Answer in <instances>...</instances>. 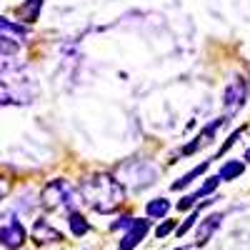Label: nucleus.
Masks as SVG:
<instances>
[{"label": "nucleus", "mask_w": 250, "mask_h": 250, "mask_svg": "<svg viewBox=\"0 0 250 250\" xmlns=\"http://www.w3.org/2000/svg\"><path fill=\"white\" fill-rule=\"evenodd\" d=\"M80 198L85 200L95 213H113L125 203V188L110 173H93L78 188Z\"/></svg>", "instance_id": "obj_1"}, {"label": "nucleus", "mask_w": 250, "mask_h": 250, "mask_svg": "<svg viewBox=\"0 0 250 250\" xmlns=\"http://www.w3.org/2000/svg\"><path fill=\"white\" fill-rule=\"evenodd\" d=\"M38 98V83L20 62H0V105H28Z\"/></svg>", "instance_id": "obj_2"}, {"label": "nucleus", "mask_w": 250, "mask_h": 250, "mask_svg": "<svg viewBox=\"0 0 250 250\" xmlns=\"http://www.w3.org/2000/svg\"><path fill=\"white\" fill-rule=\"evenodd\" d=\"M75 190L68 180H50L43 193H40V205L45 210H62V208H73V200H75Z\"/></svg>", "instance_id": "obj_3"}, {"label": "nucleus", "mask_w": 250, "mask_h": 250, "mask_svg": "<svg viewBox=\"0 0 250 250\" xmlns=\"http://www.w3.org/2000/svg\"><path fill=\"white\" fill-rule=\"evenodd\" d=\"M25 238H28V233H25L23 223L18 220V215H10L0 225V245H5L8 250H20L25 245Z\"/></svg>", "instance_id": "obj_4"}, {"label": "nucleus", "mask_w": 250, "mask_h": 250, "mask_svg": "<svg viewBox=\"0 0 250 250\" xmlns=\"http://www.w3.org/2000/svg\"><path fill=\"white\" fill-rule=\"evenodd\" d=\"M248 93H250L248 80H245V78H233V83L225 88V95H223V108H225V113H228V115L238 113V110L245 105Z\"/></svg>", "instance_id": "obj_5"}, {"label": "nucleus", "mask_w": 250, "mask_h": 250, "mask_svg": "<svg viewBox=\"0 0 250 250\" xmlns=\"http://www.w3.org/2000/svg\"><path fill=\"white\" fill-rule=\"evenodd\" d=\"M148 230H150V220L135 218V223L128 228V230H125V235H123L118 250H133V248H138V245L143 243V238L148 235Z\"/></svg>", "instance_id": "obj_6"}, {"label": "nucleus", "mask_w": 250, "mask_h": 250, "mask_svg": "<svg viewBox=\"0 0 250 250\" xmlns=\"http://www.w3.org/2000/svg\"><path fill=\"white\" fill-rule=\"evenodd\" d=\"M223 123H225V118H218L213 123H208L205 128H203V133L195 138V143H188L185 148H183V155H193V153H198L203 148V145H208V143H210V138H215V133L223 128Z\"/></svg>", "instance_id": "obj_7"}, {"label": "nucleus", "mask_w": 250, "mask_h": 250, "mask_svg": "<svg viewBox=\"0 0 250 250\" xmlns=\"http://www.w3.org/2000/svg\"><path fill=\"white\" fill-rule=\"evenodd\" d=\"M220 220H223V213H210V215H205L200 223H198V230H195V245H205L208 240L213 238V233L220 228Z\"/></svg>", "instance_id": "obj_8"}, {"label": "nucleus", "mask_w": 250, "mask_h": 250, "mask_svg": "<svg viewBox=\"0 0 250 250\" xmlns=\"http://www.w3.org/2000/svg\"><path fill=\"white\" fill-rule=\"evenodd\" d=\"M220 185V178L215 175V178H208L195 193H190V195H185L180 203H178V208L180 210H190V208H195V203L200 200V198H205V195H210V193H215V188Z\"/></svg>", "instance_id": "obj_9"}, {"label": "nucleus", "mask_w": 250, "mask_h": 250, "mask_svg": "<svg viewBox=\"0 0 250 250\" xmlns=\"http://www.w3.org/2000/svg\"><path fill=\"white\" fill-rule=\"evenodd\" d=\"M33 240H38V243H60L62 235L55 230L48 220L40 218V220H35V225H33Z\"/></svg>", "instance_id": "obj_10"}, {"label": "nucleus", "mask_w": 250, "mask_h": 250, "mask_svg": "<svg viewBox=\"0 0 250 250\" xmlns=\"http://www.w3.org/2000/svg\"><path fill=\"white\" fill-rule=\"evenodd\" d=\"M40 8H43V0H25V3L18 8V18L25 20V23H35L38 15H40Z\"/></svg>", "instance_id": "obj_11"}, {"label": "nucleus", "mask_w": 250, "mask_h": 250, "mask_svg": "<svg viewBox=\"0 0 250 250\" xmlns=\"http://www.w3.org/2000/svg\"><path fill=\"white\" fill-rule=\"evenodd\" d=\"M145 213H148V218H153V220H160V218H165L170 213V200L155 198V200H150L148 205H145Z\"/></svg>", "instance_id": "obj_12"}, {"label": "nucleus", "mask_w": 250, "mask_h": 250, "mask_svg": "<svg viewBox=\"0 0 250 250\" xmlns=\"http://www.w3.org/2000/svg\"><path fill=\"white\" fill-rule=\"evenodd\" d=\"M68 225H70V233L78 235V238H83V235L90 230V223L85 220V215H80L78 210H70L68 213Z\"/></svg>", "instance_id": "obj_13"}, {"label": "nucleus", "mask_w": 250, "mask_h": 250, "mask_svg": "<svg viewBox=\"0 0 250 250\" xmlns=\"http://www.w3.org/2000/svg\"><path fill=\"white\" fill-rule=\"evenodd\" d=\"M0 35H8V38H25L28 35V28L25 25H20V23H15V20H8V18H3L0 15Z\"/></svg>", "instance_id": "obj_14"}, {"label": "nucleus", "mask_w": 250, "mask_h": 250, "mask_svg": "<svg viewBox=\"0 0 250 250\" xmlns=\"http://www.w3.org/2000/svg\"><path fill=\"white\" fill-rule=\"evenodd\" d=\"M243 170H245V163H240V160H228L223 168H220L218 178H220V180H235V178L243 175Z\"/></svg>", "instance_id": "obj_15"}, {"label": "nucleus", "mask_w": 250, "mask_h": 250, "mask_svg": "<svg viewBox=\"0 0 250 250\" xmlns=\"http://www.w3.org/2000/svg\"><path fill=\"white\" fill-rule=\"evenodd\" d=\"M208 165H210V163H208V160H205V163H200L198 168H193L190 173H185V175H183L180 180H175V183H173L170 188H173V190H183V188H188V185H190V183H193V180H195L198 175H203V173L208 170Z\"/></svg>", "instance_id": "obj_16"}, {"label": "nucleus", "mask_w": 250, "mask_h": 250, "mask_svg": "<svg viewBox=\"0 0 250 250\" xmlns=\"http://www.w3.org/2000/svg\"><path fill=\"white\" fill-rule=\"evenodd\" d=\"M18 50H20L18 40H13V38H8V35H0V55L13 58V55H18Z\"/></svg>", "instance_id": "obj_17"}, {"label": "nucleus", "mask_w": 250, "mask_h": 250, "mask_svg": "<svg viewBox=\"0 0 250 250\" xmlns=\"http://www.w3.org/2000/svg\"><path fill=\"white\" fill-rule=\"evenodd\" d=\"M198 215H200V210H198V208H193V213H190V215H188V218L175 228V235H178V238H183V235H185V233H188V230H190V228L198 223Z\"/></svg>", "instance_id": "obj_18"}, {"label": "nucleus", "mask_w": 250, "mask_h": 250, "mask_svg": "<svg viewBox=\"0 0 250 250\" xmlns=\"http://www.w3.org/2000/svg\"><path fill=\"white\" fill-rule=\"evenodd\" d=\"M133 223H135V218H133V215H120L115 223H110V230H113V233H118V230H128V228H130Z\"/></svg>", "instance_id": "obj_19"}, {"label": "nucleus", "mask_w": 250, "mask_h": 250, "mask_svg": "<svg viewBox=\"0 0 250 250\" xmlns=\"http://www.w3.org/2000/svg\"><path fill=\"white\" fill-rule=\"evenodd\" d=\"M175 228H178V225H175V220H165V223L158 228V230H155V238H165V235H170V233L175 230Z\"/></svg>", "instance_id": "obj_20"}, {"label": "nucleus", "mask_w": 250, "mask_h": 250, "mask_svg": "<svg viewBox=\"0 0 250 250\" xmlns=\"http://www.w3.org/2000/svg\"><path fill=\"white\" fill-rule=\"evenodd\" d=\"M243 130H245V128H238V130H235V133H233L230 138H228V143H225V145H223V148L218 150V155H223V153H225L228 148H230V145H235V143H238V138L243 135Z\"/></svg>", "instance_id": "obj_21"}, {"label": "nucleus", "mask_w": 250, "mask_h": 250, "mask_svg": "<svg viewBox=\"0 0 250 250\" xmlns=\"http://www.w3.org/2000/svg\"><path fill=\"white\" fill-rule=\"evenodd\" d=\"M245 160H248V163H250V148H248V150H245Z\"/></svg>", "instance_id": "obj_22"}, {"label": "nucleus", "mask_w": 250, "mask_h": 250, "mask_svg": "<svg viewBox=\"0 0 250 250\" xmlns=\"http://www.w3.org/2000/svg\"><path fill=\"white\" fill-rule=\"evenodd\" d=\"M178 250H193V248H178Z\"/></svg>", "instance_id": "obj_23"}]
</instances>
